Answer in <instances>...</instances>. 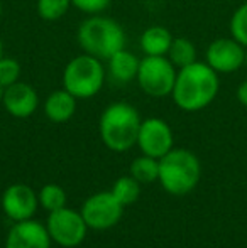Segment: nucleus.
Segmentation results:
<instances>
[{
	"label": "nucleus",
	"instance_id": "1",
	"mask_svg": "<svg viewBox=\"0 0 247 248\" xmlns=\"http://www.w3.org/2000/svg\"><path fill=\"white\" fill-rule=\"evenodd\" d=\"M218 73L201 61L180 68L171 93L176 107L185 111H200L207 108L218 95Z\"/></svg>",
	"mask_w": 247,
	"mask_h": 248
},
{
	"label": "nucleus",
	"instance_id": "2",
	"mask_svg": "<svg viewBox=\"0 0 247 248\" xmlns=\"http://www.w3.org/2000/svg\"><path fill=\"white\" fill-rule=\"evenodd\" d=\"M80 47L100 61H109L117 51L125 47V32L119 22L102 16L85 19L76 32Z\"/></svg>",
	"mask_w": 247,
	"mask_h": 248
},
{
	"label": "nucleus",
	"instance_id": "3",
	"mask_svg": "<svg viewBox=\"0 0 247 248\" xmlns=\"http://www.w3.org/2000/svg\"><path fill=\"white\" fill-rule=\"evenodd\" d=\"M139 111L125 101H115L103 110L100 117V137L114 152H125L137 144L141 128Z\"/></svg>",
	"mask_w": 247,
	"mask_h": 248
},
{
	"label": "nucleus",
	"instance_id": "4",
	"mask_svg": "<svg viewBox=\"0 0 247 248\" xmlns=\"http://www.w3.org/2000/svg\"><path fill=\"white\" fill-rule=\"evenodd\" d=\"M200 176V160L186 149H171L159 159V181L166 193L173 196H185L193 191Z\"/></svg>",
	"mask_w": 247,
	"mask_h": 248
},
{
	"label": "nucleus",
	"instance_id": "5",
	"mask_svg": "<svg viewBox=\"0 0 247 248\" xmlns=\"http://www.w3.org/2000/svg\"><path fill=\"white\" fill-rule=\"evenodd\" d=\"M105 68L102 61L90 54L73 58L63 71V88L76 100H88L102 90Z\"/></svg>",
	"mask_w": 247,
	"mask_h": 248
},
{
	"label": "nucleus",
	"instance_id": "6",
	"mask_svg": "<svg viewBox=\"0 0 247 248\" xmlns=\"http://www.w3.org/2000/svg\"><path fill=\"white\" fill-rule=\"evenodd\" d=\"M178 68L168 56H144L137 71V83L146 95L163 98L173 93Z\"/></svg>",
	"mask_w": 247,
	"mask_h": 248
},
{
	"label": "nucleus",
	"instance_id": "7",
	"mask_svg": "<svg viewBox=\"0 0 247 248\" xmlns=\"http://www.w3.org/2000/svg\"><path fill=\"white\" fill-rule=\"evenodd\" d=\"M46 228L54 243L65 248H73L83 242L88 226H86L82 213L65 206V208L49 213Z\"/></svg>",
	"mask_w": 247,
	"mask_h": 248
},
{
	"label": "nucleus",
	"instance_id": "8",
	"mask_svg": "<svg viewBox=\"0 0 247 248\" xmlns=\"http://www.w3.org/2000/svg\"><path fill=\"white\" fill-rule=\"evenodd\" d=\"M246 51L234 37H218L208 44L205 51V62L218 75H232L244 68L246 64Z\"/></svg>",
	"mask_w": 247,
	"mask_h": 248
},
{
	"label": "nucleus",
	"instance_id": "9",
	"mask_svg": "<svg viewBox=\"0 0 247 248\" xmlns=\"http://www.w3.org/2000/svg\"><path fill=\"white\" fill-rule=\"evenodd\" d=\"M122 209L124 206L109 191V193H97L90 196L80 213H82L88 228L109 230L120 221Z\"/></svg>",
	"mask_w": 247,
	"mask_h": 248
},
{
	"label": "nucleus",
	"instance_id": "10",
	"mask_svg": "<svg viewBox=\"0 0 247 248\" xmlns=\"http://www.w3.org/2000/svg\"><path fill=\"white\" fill-rule=\"evenodd\" d=\"M137 145L144 155L161 159L173 149L171 127L161 118H148L141 122L137 135Z\"/></svg>",
	"mask_w": 247,
	"mask_h": 248
},
{
	"label": "nucleus",
	"instance_id": "11",
	"mask_svg": "<svg viewBox=\"0 0 247 248\" xmlns=\"http://www.w3.org/2000/svg\"><path fill=\"white\" fill-rule=\"evenodd\" d=\"M39 198L26 184H12L2 196V209L14 221L31 219L37 209Z\"/></svg>",
	"mask_w": 247,
	"mask_h": 248
},
{
	"label": "nucleus",
	"instance_id": "12",
	"mask_svg": "<svg viewBox=\"0 0 247 248\" xmlns=\"http://www.w3.org/2000/svg\"><path fill=\"white\" fill-rule=\"evenodd\" d=\"M51 236L48 228L39 221L24 219L10 228L5 240V248H49Z\"/></svg>",
	"mask_w": 247,
	"mask_h": 248
},
{
	"label": "nucleus",
	"instance_id": "13",
	"mask_svg": "<svg viewBox=\"0 0 247 248\" xmlns=\"http://www.w3.org/2000/svg\"><path fill=\"white\" fill-rule=\"evenodd\" d=\"M2 105L5 107L7 113H10L12 117L27 118L37 110L39 96L31 85L24 81H17L3 88Z\"/></svg>",
	"mask_w": 247,
	"mask_h": 248
},
{
	"label": "nucleus",
	"instance_id": "14",
	"mask_svg": "<svg viewBox=\"0 0 247 248\" xmlns=\"http://www.w3.org/2000/svg\"><path fill=\"white\" fill-rule=\"evenodd\" d=\"M76 111V98L69 92L56 90L44 101V113L54 124H65L75 115Z\"/></svg>",
	"mask_w": 247,
	"mask_h": 248
},
{
	"label": "nucleus",
	"instance_id": "15",
	"mask_svg": "<svg viewBox=\"0 0 247 248\" xmlns=\"http://www.w3.org/2000/svg\"><path fill=\"white\" fill-rule=\"evenodd\" d=\"M139 64H141V59H137L131 51L124 47L109 59V73L114 81L129 83L137 78Z\"/></svg>",
	"mask_w": 247,
	"mask_h": 248
},
{
	"label": "nucleus",
	"instance_id": "16",
	"mask_svg": "<svg viewBox=\"0 0 247 248\" xmlns=\"http://www.w3.org/2000/svg\"><path fill=\"white\" fill-rule=\"evenodd\" d=\"M173 34L163 26H152L141 36V49L146 56H166L171 47Z\"/></svg>",
	"mask_w": 247,
	"mask_h": 248
},
{
	"label": "nucleus",
	"instance_id": "17",
	"mask_svg": "<svg viewBox=\"0 0 247 248\" xmlns=\"http://www.w3.org/2000/svg\"><path fill=\"white\" fill-rule=\"evenodd\" d=\"M166 56L180 69L197 61V47L188 37H175Z\"/></svg>",
	"mask_w": 247,
	"mask_h": 248
},
{
	"label": "nucleus",
	"instance_id": "18",
	"mask_svg": "<svg viewBox=\"0 0 247 248\" xmlns=\"http://www.w3.org/2000/svg\"><path fill=\"white\" fill-rule=\"evenodd\" d=\"M131 176L139 184H151L159 179V159L149 155H142L132 160Z\"/></svg>",
	"mask_w": 247,
	"mask_h": 248
},
{
	"label": "nucleus",
	"instance_id": "19",
	"mask_svg": "<svg viewBox=\"0 0 247 248\" xmlns=\"http://www.w3.org/2000/svg\"><path fill=\"white\" fill-rule=\"evenodd\" d=\"M110 193L115 196V199L122 206H129L139 199L141 186H139V183L132 176H124V177H119V179L114 183V187Z\"/></svg>",
	"mask_w": 247,
	"mask_h": 248
},
{
	"label": "nucleus",
	"instance_id": "20",
	"mask_svg": "<svg viewBox=\"0 0 247 248\" xmlns=\"http://www.w3.org/2000/svg\"><path fill=\"white\" fill-rule=\"evenodd\" d=\"M39 202L44 209L48 211H56L66 206V191L58 184H46L43 189L39 191Z\"/></svg>",
	"mask_w": 247,
	"mask_h": 248
},
{
	"label": "nucleus",
	"instance_id": "21",
	"mask_svg": "<svg viewBox=\"0 0 247 248\" xmlns=\"http://www.w3.org/2000/svg\"><path fill=\"white\" fill-rule=\"evenodd\" d=\"M71 7V0H37V14L43 20H60L68 9Z\"/></svg>",
	"mask_w": 247,
	"mask_h": 248
},
{
	"label": "nucleus",
	"instance_id": "22",
	"mask_svg": "<svg viewBox=\"0 0 247 248\" xmlns=\"http://www.w3.org/2000/svg\"><path fill=\"white\" fill-rule=\"evenodd\" d=\"M229 31L235 41H239L242 46L247 47V2L234 10L231 22H229Z\"/></svg>",
	"mask_w": 247,
	"mask_h": 248
},
{
	"label": "nucleus",
	"instance_id": "23",
	"mask_svg": "<svg viewBox=\"0 0 247 248\" xmlns=\"http://www.w3.org/2000/svg\"><path fill=\"white\" fill-rule=\"evenodd\" d=\"M20 78V64L12 58H0V86H7L17 83Z\"/></svg>",
	"mask_w": 247,
	"mask_h": 248
},
{
	"label": "nucleus",
	"instance_id": "24",
	"mask_svg": "<svg viewBox=\"0 0 247 248\" xmlns=\"http://www.w3.org/2000/svg\"><path fill=\"white\" fill-rule=\"evenodd\" d=\"M110 0H71V5L85 14H100L109 7Z\"/></svg>",
	"mask_w": 247,
	"mask_h": 248
},
{
	"label": "nucleus",
	"instance_id": "25",
	"mask_svg": "<svg viewBox=\"0 0 247 248\" xmlns=\"http://www.w3.org/2000/svg\"><path fill=\"white\" fill-rule=\"evenodd\" d=\"M235 96H237L239 103L242 105V107L247 108V79L241 83V85L237 86V92H235Z\"/></svg>",
	"mask_w": 247,
	"mask_h": 248
},
{
	"label": "nucleus",
	"instance_id": "26",
	"mask_svg": "<svg viewBox=\"0 0 247 248\" xmlns=\"http://www.w3.org/2000/svg\"><path fill=\"white\" fill-rule=\"evenodd\" d=\"M3 56V43H2V39H0V58Z\"/></svg>",
	"mask_w": 247,
	"mask_h": 248
},
{
	"label": "nucleus",
	"instance_id": "27",
	"mask_svg": "<svg viewBox=\"0 0 247 248\" xmlns=\"http://www.w3.org/2000/svg\"><path fill=\"white\" fill-rule=\"evenodd\" d=\"M2 96H3V88L0 86V103H2Z\"/></svg>",
	"mask_w": 247,
	"mask_h": 248
},
{
	"label": "nucleus",
	"instance_id": "28",
	"mask_svg": "<svg viewBox=\"0 0 247 248\" xmlns=\"http://www.w3.org/2000/svg\"><path fill=\"white\" fill-rule=\"evenodd\" d=\"M244 68L247 69V51H246V64H244Z\"/></svg>",
	"mask_w": 247,
	"mask_h": 248
},
{
	"label": "nucleus",
	"instance_id": "29",
	"mask_svg": "<svg viewBox=\"0 0 247 248\" xmlns=\"http://www.w3.org/2000/svg\"><path fill=\"white\" fill-rule=\"evenodd\" d=\"M0 16H2V0H0Z\"/></svg>",
	"mask_w": 247,
	"mask_h": 248
}]
</instances>
